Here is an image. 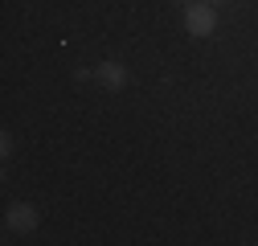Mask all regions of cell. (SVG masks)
I'll list each match as a JSON object with an SVG mask.
<instances>
[{
  "instance_id": "obj_1",
  "label": "cell",
  "mask_w": 258,
  "mask_h": 246,
  "mask_svg": "<svg viewBox=\"0 0 258 246\" xmlns=\"http://www.w3.org/2000/svg\"><path fill=\"white\" fill-rule=\"evenodd\" d=\"M184 29L192 37H209L213 29H217V9L209 5V0H192V5H184Z\"/></svg>"
},
{
  "instance_id": "obj_2",
  "label": "cell",
  "mask_w": 258,
  "mask_h": 246,
  "mask_svg": "<svg viewBox=\"0 0 258 246\" xmlns=\"http://www.w3.org/2000/svg\"><path fill=\"white\" fill-rule=\"evenodd\" d=\"M5 222H9V230H13V234H33L41 218H37V209L29 205V201H13V205H9V218H5Z\"/></svg>"
},
{
  "instance_id": "obj_3",
  "label": "cell",
  "mask_w": 258,
  "mask_h": 246,
  "mask_svg": "<svg viewBox=\"0 0 258 246\" xmlns=\"http://www.w3.org/2000/svg\"><path fill=\"white\" fill-rule=\"evenodd\" d=\"M94 78H99L107 90H123L127 86V66L123 61H103V66L94 70Z\"/></svg>"
},
{
  "instance_id": "obj_4",
  "label": "cell",
  "mask_w": 258,
  "mask_h": 246,
  "mask_svg": "<svg viewBox=\"0 0 258 246\" xmlns=\"http://www.w3.org/2000/svg\"><path fill=\"white\" fill-rule=\"evenodd\" d=\"M209 5H225V0H209Z\"/></svg>"
},
{
  "instance_id": "obj_5",
  "label": "cell",
  "mask_w": 258,
  "mask_h": 246,
  "mask_svg": "<svg viewBox=\"0 0 258 246\" xmlns=\"http://www.w3.org/2000/svg\"><path fill=\"white\" fill-rule=\"evenodd\" d=\"M180 5H192V0H180Z\"/></svg>"
}]
</instances>
